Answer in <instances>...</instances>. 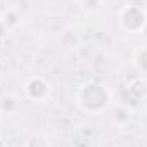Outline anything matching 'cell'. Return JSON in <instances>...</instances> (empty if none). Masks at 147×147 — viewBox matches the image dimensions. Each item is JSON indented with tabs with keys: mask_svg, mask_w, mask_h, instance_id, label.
Wrapping results in <instances>:
<instances>
[{
	"mask_svg": "<svg viewBox=\"0 0 147 147\" xmlns=\"http://www.w3.org/2000/svg\"><path fill=\"white\" fill-rule=\"evenodd\" d=\"M113 91L110 86H106L105 82H98V80H89L84 82L75 94V105L79 106V110L87 113V115H99L113 106Z\"/></svg>",
	"mask_w": 147,
	"mask_h": 147,
	"instance_id": "1",
	"label": "cell"
},
{
	"mask_svg": "<svg viewBox=\"0 0 147 147\" xmlns=\"http://www.w3.org/2000/svg\"><path fill=\"white\" fill-rule=\"evenodd\" d=\"M118 24L128 34H140L147 26V10L142 5L127 3L118 12Z\"/></svg>",
	"mask_w": 147,
	"mask_h": 147,
	"instance_id": "2",
	"label": "cell"
},
{
	"mask_svg": "<svg viewBox=\"0 0 147 147\" xmlns=\"http://www.w3.org/2000/svg\"><path fill=\"white\" fill-rule=\"evenodd\" d=\"M22 91H24V96H26L29 101L43 103V101L48 99L51 87H50V82H48L45 77H41V75H33V77H29V79L24 82Z\"/></svg>",
	"mask_w": 147,
	"mask_h": 147,
	"instance_id": "3",
	"label": "cell"
},
{
	"mask_svg": "<svg viewBox=\"0 0 147 147\" xmlns=\"http://www.w3.org/2000/svg\"><path fill=\"white\" fill-rule=\"evenodd\" d=\"M128 92L132 94L134 99L146 101L147 99V79L144 75H137V77L130 79V82H128Z\"/></svg>",
	"mask_w": 147,
	"mask_h": 147,
	"instance_id": "4",
	"label": "cell"
},
{
	"mask_svg": "<svg viewBox=\"0 0 147 147\" xmlns=\"http://www.w3.org/2000/svg\"><path fill=\"white\" fill-rule=\"evenodd\" d=\"M132 118H134V111H132V108H128L127 105H116L113 108V123L116 127L130 125Z\"/></svg>",
	"mask_w": 147,
	"mask_h": 147,
	"instance_id": "5",
	"label": "cell"
},
{
	"mask_svg": "<svg viewBox=\"0 0 147 147\" xmlns=\"http://www.w3.org/2000/svg\"><path fill=\"white\" fill-rule=\"evenodd\" d=\"M132 63H134L135 70L140 74V75H146L147 74V45L139 46V48L134 51Z\"/></svg>",
	"mask_w": 147,
	"mask_h": 147,
	"instance_id": "6",
	"label": "cell"
},
{
	"mask_svg": "<svg viewBox=\"0 0 147 147\" xmlns=\"http://www.w3.org/2000/svg\"><path fill=\"white\" fill-rule=\"evenodd\" d=\"M19 110V101L14 94H5L0 98V113L2 115H14Z\"/></svg>",
	"mask_w": 147,
	"mask_h": 147,
	"instance_id": "7",
	"label": "cell"
},
{
	"mask_svg": "<svg viewBox=\"0 0 147 147\" xmlns=\"http://www.w3.org/2000/svg\"><path fill=\"white\" fill-rule=\"evenodd\" d=\"M0 17H2V21L7 24V28L10 31H14L21 24V12L17 9H7V10H3Z\"/></svg>",
	"mask_w": 147,
	"mask_h": 147,
	"instance_id": "8",
	"label": "cell"
},
{
	"mask_svg": "<svg viewBox=\"0 0 147 147\" xmlns=\"http://www.w3.org/2000/svg\"><path fill=\"white\" fill-rule=\"evenodd\" d=\"M103 7V0H80V10L86 16H96L99 14Z\"/></svg>",
	"mask_w": 147,
	"mask_h": 147,
	"instance_id": "9",
	"label": "cell"
},
{
	"mask_svg": "<svg viewBox=\"0 0 147 147\" xmlns=\"http://www.w3.org/2000/svg\"><path fill=\"white\" fill-rule=\"evenodd\" d=\"M10 33H12V31L7 28V24H5V22L2 21V17H0V41H3L5 38L10 34Z\"/></svg>",
	"mask_w": 147,
	"mask_h": 147,
	"instance_id": "10",
	"label": "cell"
},
{
	"mask_svg": "<svg viewBox=\"0 0 147 147\" xmlns=\"http://www.w3.org/2000/svg\"><path fill=\"white\" fill-rule=\"evenodd\" d=\"M0 147H7V142H5L2 137H0Z\"/></svg>",
	"mask_w": 147,
	"mask_h": 147,
	"instance_id": "11",
	"label": "cell"
},
{
	"mask_svg": "<svg viewBox=\"0 0 147 147\" xmlns=\"http://www.w3.org/2000/svg\"><path fill=\"white\" fill-rule=\"evenodd\" d=\"M140 34H142V36H144V38H146V39H147V26H146V28H144V31H142Z\"/></svg>",
	"mask_w": 147,
	"mask_h": 147,
	"instance_id": "12",
	"label": "cell"
},
{
	"mask_svg": "<svg viewBox=\"0 0 147 147\" xmlns=\"http://www.w3.org/2000/svg\"><path fill=\"white\" fill-rule=\"evenodd\" d=\"M2 116H3V115H2V113H0V121H2Z\"/></svg>",
	"mask_w": 147,
	"mask_h": 147,
	"instance_id": "13",
	"label": "cell"
}]
</instances>
